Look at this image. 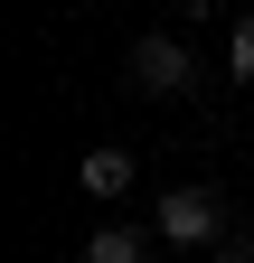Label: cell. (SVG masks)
Wrapping results in <instances>:
<instances>
[{
  "mask_svg": "<svg viewBox=\"0 0 254 263\" xmlns=\"http://www.w3.org/2000/svg\"><path fill=\"white\" fill-rule=\"evenodd\" d=\"M170 10H188V19H198V10H207V0H170Z\"/></svg>",
  "mask_w": 254,
  "mask_h": 263,
  "instance_id": "obj_6",
  "label": "cell"
},
{
  "mask_svg": "<svg viewBox=\"0 0 254 263\" xmlns=\"http://www.w3.org/2000/svg\"><path fill=\"white\" fill-rule=\"evenodd\" d=\"M160 235H170V245H188V254H198V245H216V235H226L216 188H160Z\"/></svg>",
  "mask_w": 254,
  "mask_h": 263,
  "instance_id": "obj_1",
  "label": "cell"
},
{
  "mask_svg": "<svg viewBox=\"0 0 254 263\" xmlns=\"http://www.w3.org/2000/svg\"><path fill=\"white\" fill-rule=\"evenodd\" d=\"M85 263H151V254H141V235H132V226H104V235L85 245Z\"/></svg>",
  "mask_w": 254,
  "mask_h": 263,
  "instance_id": "obj_4",
  "label": "cell"
},
{
  "mask_svg": "<svg viewBox=\"0 0 254 263\" xmlns=\"http://www.w3.org/2000/svg\"><path fill=\"white\" fill-rule=\"evenodd\" d=\"M226 66H235V76H245V85H254V10H245V19H235V38H226Z\"/></svg>",
  "mask_w": 254,
  "mask_h": 263,
  "instance_id": "obj_5",
  "label": "cell"
},
{
  "mask_svg": "<svg viewBox=\"0 0 254 263\" xmlns=\"http://www.w3.org/2000/svg\"><path fill=\"white\" fill-rule=\"evenodd\" d=\"M76 188H85V197H122V188H132V151H113V141L85 151V160H76Z\"/></svg>",
  "mask_w": 254,
  "mask_h": 263,
  "instance_id": "obj_3",
  "label": "cell"
},
{
  "mask_svg": "<svg viewBox=\"0 0 254 263\" xmlns=\"http://www.w3.org/2000/svg\"><path fill=\"white\" fill-rule=\"evenodd\" d=\"M122 76H132L141 94H188V85H198V57H188L179 38H132V57H122Z\"/></svg>",
  "mask_w": 254,
  "mask_h": 263,
  "instance_id": "obj_2",
  "label": "cell"
}]
</instances>
